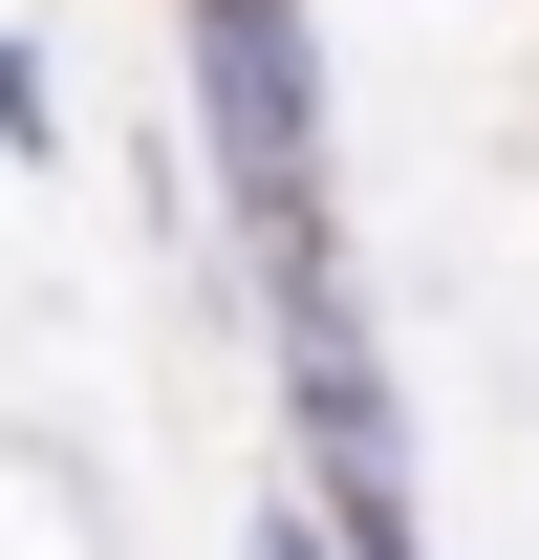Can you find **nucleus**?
Segmentation results:
<instances>
[{"label": "nucleus", "mask_w": 539, "mask_h": 560, "mask_svg": "<svg viewBox=\"0 0 539 560\" xmlns=\"http://www.w3.org/2000/svg\"><path fill=\"white\" fill-rule=\"evenodd\" d=\"M173 66H195V173L216 237H345V151H324V0H173Z\"/></svg>", "instance_id": "obj_1"}, {"label": "nucleus", "mask_w": 539, "mask_h": 560, "mask_svg": "<svg viewBox=\"0 0 539 560\" xmlns=\"http://www.w3.org/2000/svg\"><path fill=\"white\" fill-rule=\"evenodd\" d=\"M260 560H367V539H345V517H324V495H302V475H280V495H260Z\"/></svg>", "instance_id": "obj_3"}, {"label": "nucleus", "mask_w": 539, "mask_h": 560, "mask_svg": "<svg viewBox=\"0 0 539 560\" xmlns=\"http://www.w3.org/2000/svg\"><path fill=\"white\" fill-rule=\"evenodd\" d=\"M0 173H66V86H44L22 22H0Z\"/></svg>", "instance_id": "obj_2"}]
</instances>
